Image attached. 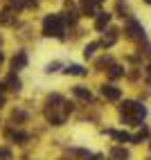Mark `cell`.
Listing matches in <instances>:
<instances>
[{
    "label": "cell",
    "mask_w": 151,
    "mask_h": 160,
    "mask_svg": "<svg viewBox=\"0 0 151 160\" xmlns=\"http://www.w3.org/2000/svg\"><path fill=\"white\" fill-rule=\"evenodd\" d=\"M68 113H72V104H68L61 95H50L45 104V120L52 126H61L66 124Z\"/></svg>",
    "instance_id": "cell-1"
},
{
    "label": "cell",
    "mask_w": 151,
    "mask_h": 160,
    "mask_svg": "<svg viewBox=\"0 0 151 160\" xmlns=\"http://www.w3.org/2000/svg\"><path fill=\"white\" fill-rule=\"evenodd\" d=\"M43 34L54 36V38H63V34H66V18L61 14H48L43 18Z\"/></svg>",
    "instance_id": "cell-2"
},
{
    "label": "cell",
    "mask_w": 151,
    "mask_h": 160,
    "mask_svg": "<svg viewBox=\"0 0 151 160\" xmlns=\"http://www.w3.org/2000/svg\"><path fill=\"white\" fill-rule=\"evenodd\" d=\"M126 32H128V36L131 38H135V41H140V43H144L147 41V34H144V27L138 23L135 18H128L126 20Z\"/></svg>",
    "instance_id": "cell-3"
},
{
    "label": "cell",
    "mask_w": 151,
    "mask_h": 160,
    "mask_svg": "<svg viewBox=\"0 0 151 160\" xmlns=\"http://www.w3.org/2000/svg\"><path fill=\"white\" fill-rule=\"evenodd\" d=\"M102 95L108 102H117V99L122 97V90L117 88V86H113V83H104V86H102Z\"/></svg>",
    "instance_id": "cell-4"
},
{
    "label": "cell",
    "mask_w": 151,
    "mask_h": 160,
    "mask_svg": "<svg viewBox=\"0 0 151 160\" xmlns=\"http://www.w3.org/2000/svg\"><path fill=\"white\" fill-rule=\"evenodd\" d=\"M27 66V52H16L14 59H12V72H18V70H23Z\"/></svg>",
    "instance_id": "cell-5"
},
{
    "label": "cell",
    "mask_w": 151,
    "mask_h": 160,
    "mask_svg": "<svg viewBox=\"0 0 151 160\" xmlns=\"http://www.w3.org/2000/svg\"><path fill=\"white\" fill-rule=\"evenodd\" d=\"M111 14L108 12H99L97 14V18H95V29H99V32H104L106 27H108V23H111Z\"/></svg>",
    "instance_id": "cell-6"
},
{
    "label": "cell",
    "mask_w": 151,
    "mask_h": 160,
    "mask_svg": "<svg viewBox=\"0 0 151 160\" xmlns=\"http://www.w3.org/2000/svg\"><path fill=\"white\" fill-rule=\"evenodd\" d=\"M5 135L9 138V140H14V142H18V144H25L29 138H27V133H23V131H16V129H7L5 131Z\"/></svg>",
    "instance_id": "cell-7"
},
{
    "label": "cell",
    "mask_w": 151,
    "mask_h": 160,
    "mask_svg": "<svg viewBox=\"0 0 151 160\" xmlns=\"http://www.w3.org/2000/svg\"><path fill=\"white\" fill-rule=\"evenodd\" d=\"M5 86H7L9 90H16V92H18L20 88H23V83H20V79L16 77V72H12V74L5 79Z\"/></svg>",
    "instance_id": "cell-8"
},
{
    "label": "cell",
    "mask_w": 151,
    "mask_h": 160,
    "mask_svg": "<svg viewBox=\"0 0 151 160\" xmlns=\"http://www.w3.org/2000/svg\"><path fill=\"white\" fill-rule=\"evenodd\" d=\"M72 92H74V97L81 99V102H90V99H93L90 90H88V88H83V86H74V88H72Z\"/></svg>",
    "instance_id": "cell-9"
},
{
    "label": "cell",
    "mask_w": 151,
    "mask_h": 160,
    "mask_svg": "<svg viewBox=\"0 0 151 160\" xmlns=\"http://www.w3.org/2000/svg\"><path fill=\"white\" fill-rule=\"evenodd\" d=\"M106 133H108L111 138H115L117 142H131V138H133V135H128L126 131H111V129H108Z\"/></svg>",
    "instance_id": "cell-10"
},
{
    "label": "cell",
    "mask_w": 151,
    "mask_h": 160,
    "mask_svg": "<svg viewBox=\"0 0 151 160\" xmlns=\"http://www.w3.org/2000/svg\"><path fill=\"white\" fill-rule=\"evenodd\" d=\"M128 158V151L122 147H113L111 149V160H126Z\"/></svg>",
    "instance_id": "cell-11"
},
{
    "label": "cell",
    "mask_w": 151,
    "mask_h": 160,
    "mask_svg": "<svg viewBox=\"0 0 151 160\" xmlns=\"http://www.w3.org/2000/svg\"><path fill=\"white\" fill-rule=\"evenodd\" d=\"M97 0H83L81 2V9H83V14H88V16H93L95 12H97Z\"/></svg>",
    "instance_id": "cell-12"
},
{
    "label": "cell",
    "mask_w": 151,
    "mask_h": 160,
    "mask_svg": "<svg viewBox=\"0 0 151 160\" xmlns=\"http://www.w3.org/2000/svg\"><path fill=\"white\" fill-rule=\"evenodd\" d=\"M66 74H74V77H83L86 74V68L83 66H77V63H70L66 68Z\"/></svg>",
    "instance_id": "cell-13"
},
{
    "label": "cell",
    "mask_w": 151,
    "mask_h": 160,
    "mask_svg": "<svg viewBox=\"0 0 151 160\" xmlns=\"http://www.w3.org/2000/svg\"><path fill=\"white\" fill-rule=\"evenodd\" d=\"M115 41H117V32L111 29V32H108V36H104L102 45H104V48H111V45H115Z\"/></svg>",
    "instance_id": "cell-14"
},
{
    "label": "cell",
    "mask_w": 151,
    "mask_h": 160,
    "mask_svg": "<svg viewBox=\"0 0 151 160\" xmlns=\"http://www.w3.org/2000/svg\"><path fill=\"white\" fill-rule=\"evenodd\" d=\"M147 138H149V129H147V126H142V131H140L138 135H133L131 142H133V144H140V142H144Z\"/></svg>",
    "instance_id": "cell-15"
},
{
    "label": "cell",
    "mask_w": 151,
    "mask_h": 160,
    "mask_svg": "<svg viewBox=\"0 0 151 160\" xmlns=\"http://www.w3.org/2000/svg\"><path fill=\"white\" fill-rule=\"evenodd\" d=\"M122 74H124V68H122V66H115V63H113V66L108 68V77H111V79H120Z\"/></svg>",
    "instance_id": "cell-16"
},
{
    "label": "cell",
    "mask_w": 151,
    "mask_h": 160,
    "mask_svg": "<svg viewBox=\"0 0 151 160\" xmlns=\"http://www.w3.org/2000/svg\"><path fill=\"white\" fill-rule=\"evenodd\" d=\"M12 12L9 9H5V12H0V25H12Z\"/></svg>",
    "instance_id": "cell-17"
},
{
    "label": "cell",
    "mask_w": 151,
    "mask_h": 160,
    "mask_svg": "<svg viewBox=\"0 0 151 160\" xmlns=\"http://www.w3.org/2000/svg\"><path fill=\"white\" fill-rule=\"evenodd\" d=\"M95 50H97V43H88V45L83 48V57L86 59H93L95 57Z\"/></svg>",
    "instance_id": "cell-18"
},
{
    "label": "cell",
    "mask_w": 151,
    "mask_h": 160,
    "mask_svg": "<svg viewBox=\"0 0 151 160\" xmlns=\"http://www.w3.org/2000/svg\"><path fill=\"white\" fill-rule=\"evenodd\" d=\"M0 158L3 160H12V151H9V149H0Z\"/></svg>",
    "instance_id": "cell-19"
},
{
    "label": "cell",
    "mask_w": 151,
    "mask_h": 160,
    "mask_svg": "<svg viewBox=\"0 0 151 160\" xmlns=\"http://www.w3.org/2000/svg\"><path fill=\"white\" fill-rule=\"evenodd\" d=\"M144 79H147V83L151 86V66H147V70H144Z\"/></svg>",
    "instance_id": "cell-20"
},
{
    "label": "cell",
    "mask_w": 151,
    "mask_h": 160,
    "mask_svg": "<svg viewBox=\"0 0 151 160\" xmlns=\"http://www.w3.org/2000/svg\"><path fill=\"white\" fill-rule=\"evenodd\" d=\"M57 68H59V63H57V61H54V63H50V66H48V68H45V72H54V70H57Z\"/></svg>",
    "instance_id": "cell-21"
},
{
    "label": "cell",
    "mask_w": 151,
    "mask_h": 160,
    "mask_svg": "<svg viewBox=\"0 0 151 160\" xmlns=\"http://www.w3.org/2000/svg\"><path fill=\"white\" fill-rule=\"evenodd\" d=\"M86 160H102V156H99V153H97V156H88Z\"/></svg>",
    "instance_id": "cell-22"
},
{
    "label": "cell",
    "mask_w": 151,
    "mask_h": 160,
    "mask_svg": "<svg viewBox=\"0 0 151 160\" xmlns=\"http://www.w3.org/2000/svg\"><path fill=\"white\" fill-rule=\"evenodd\" d=\"M5 88H7V86H5V81H0V95L5 92Z\"/></svg>",
    "instance_id": "cell-23"
},
{
    "label": "cell",
    "mask_w": 151,
    "mask_h": 160,
    "mask_svg": "<svg viewBox=\"0 0 151 160\" xmlns=\"http://www.w3.org/2000/svg\"><path fill=\"white\" fill-rule=\"evenodd\" d=\"M3 61H5V54H3V52H0V66H3Z\"/></svg>",
    "instance_id": "cell-24"
},
{
    "label": "cell",
    "mask_w": 151,
    "mask_h": 160,
    "mask_svg": "<svg viewBox=\"0 0 151 160\" xmlns=\"http://www.w3.org/2000/svg\"><path fill=\"white\" fill-rule=\"evenodd\" d=\"M5 104V97H3V95H0V106H3Z\"/></svg>",
    "instance_id": "cell-25"
},
{
    "label": "cell",
    "mask_w": 151,
    "mask_h": 160,
    "mask_svg": "<svg viewBox=\"0 0 151 160\" xmlns=\"http://www.w3.org/2000/svg\"><path fill=\"white\" fill-rule=\"evenodd\" d=\"M144 2H147V5H151V0H144Z\"/></svg>",
    "instance_id": "cell-26"
},
{
    "label": "cell",
    "mask_w": 151,
    "mask_h": 160,
    "mask_svg": "<svg viewBox=\"0 0 151 160\" xmlns=\"http://www.w3.org/2000/svg\"><path fill=\"white\" fill-rule=\"evenodd\" d=\"M61 160H66V158H61Z\"/></svg>",
    "instance_id": "cell-27"
}]
</instances>
